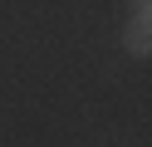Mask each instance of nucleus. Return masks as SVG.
Returning <instances> with one entry per match:
<instances>
[{
  "label": "nucleus",
  "mask_w": 152,
  "mask_h": 147,
  "mask_svg": "<svg viewBox=\"0 0 152 147\" xmlns=\"http://www.w3.org/2000/svg\"><path fill=\"white\" fill-rule=\"evenodd\" d=\"M147 5H152V0H132V10H137V15H147Z\"/></svg>",
  "instance_id": "f03ea898"
},
{
  "label": "nucleus",
  "mask_w": 152,
  "mask_h": 147,
  "mask_svg": "<svg viewBox=\"0 0 152 147\" xmlns=\"http://www.w3.org/2000/svg\"><path fill=\"white\" fill-rule=\"evenodd\" d=\"M123 49H128V54H152V20L147 15H132L128 20V29H123Z\"/></svg>",
  "instance_id": "f257e3e1"
}]
</instances>
